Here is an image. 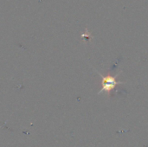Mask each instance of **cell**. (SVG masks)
Returning a JSON list of instances; mask_svg holds the SVG:
<instances>
[{
  "label": "cell",
  "instance_id": "6da1fadb",
  "mask_svg": "<svg viewBox=\"0 0 148 147\" xmlns=\"http://www.w3.org/2000/svg\"><path fill=\"white\" fill-rule=\"evenodd\" d=\"M102 91L101 92H106V93H109L110 90L112 88H114L117 84H119V82L116 81L115 78H114L113 76L108 75V76H104L102 77Z\"/></svg>",
  "mask_w": 148,
  "mask_h": 147
}]
</instances>
